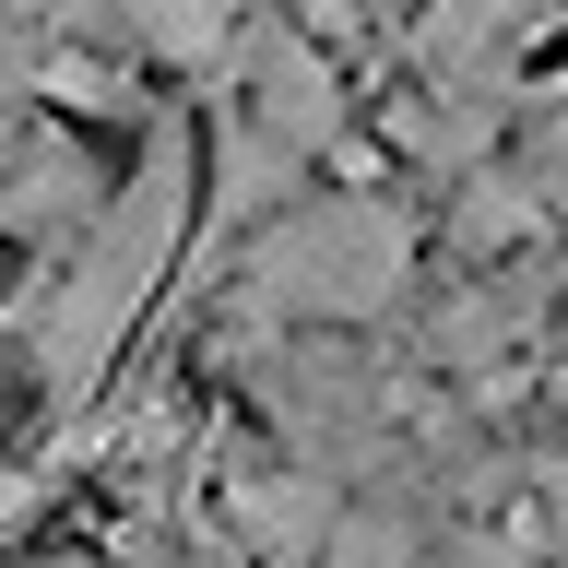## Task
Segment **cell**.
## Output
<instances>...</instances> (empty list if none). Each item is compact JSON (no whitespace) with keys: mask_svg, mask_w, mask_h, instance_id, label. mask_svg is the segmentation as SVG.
<instances>
[{"mask_svg":"<svg viewBox=\"0 0 568 568\" xmlns=\"http://www.w3.org/2000/svg\"><path fill=\"white\" fill-rule=\"evenodd\" d=\"M190 190H202L190 131H178V119H154V131H142V166L95 202V225L71 237V261L48 273V296L24 308V355H36V379H48V403H83V390L119 367L131 320L154 308V284H166L178 237H190Z\"/></svg>","mask_w":568,"mask_h":568,"instance_id":"1","label":"cell"},{"mask_svg":"<svg viewBox=\"0 0 568 568\" xmlns=\"http://www.w3.org/2000/svg\"><path fill=\"white\" fill-rule=\"evenodd\" d=\"M403 273H415V225L379 190H308V202L261 213L248 237V308L284 332H355L403 296Z\"/></svg>","mask_w":568,"mask_h":568,"instance_id":"2","label":"cell"},{"mask_svg":"<svg viewBox=\"0 0 568 568\" xmlns=\"http://www.w3.org/2000/svg\"><path fill=\"white\" fill-rule=\"evenodd\" d=\"M95 202H106V166L71 131H12V142H0V237L60 248V237L95 225Z\"/></svg>","mask_w":568,"mask_h":568,"instance_id":"3","label":"cell"},{"mask_svg":"<svg viewBox=\"0 0 568 568\" xmlns=\"http://www.w3.org/2000/svg\"><path fill=\"white\" fill-rule=\"evenodd\" d=\"M225 521H237V545L261 568H320V545H332V521H344V486L332 474H237L225 486Z\"/></svg>","mask_w":568,"mask_h":568,"instance_id":"4","label":"cell"},{"mask_svg":"<svg viewBox=\"0 0 568 568\" xmlns=\"http://www.w3.org/2000/svg\"><path fill=\"white\" fill-rule=\"evenodd\" d=\"M237 119H261V131L296 142V154H320V142L344 131V95H332V71H320L308 36H284V24L248 36V106Z\"/></svg>","mask_w":568,"mask_h":568,"instance_id":"5","label":"cell"},{"mask_svg":"<svg viewBox=\"0 0 568 568\" xmlns=\"http://www.w3.org/2000/svg\"><path fill=\"white\" fill-rule=\"evenodd\" d=\"M320 568H426V521H415V509H367V497H344Z\"/></svg>","mask_w":568,"mask_h":568,"instance_id":"6","label":"cell"},{"mask_svg":"<svg viewBox=\"0 0 568 568\" xmlns=\"http://www.w3.org/2000/svg\"><path fill=\"white\" fill-rule=\"evenodd\" d=\"M106 24L131 36V48H154V60H213L225 48V12L213 0H106Z\"/></svg>","mask_w":568,"mask_h":568,"instance_id":"7","label":"cell"},{"mask_svg":"<svg viewBox=\"0 0 568 568\" xmlns=\"http://www.w3.org/2000/svg\"><path fill=\"white\" fill-rule=\"evenodd\" d=\"M545 509H557V568H568V462H557V486H545Z\"/></svg>","mask_w":568,"mask_h":568,"instance_id":"8","label":"cell"},{"mask_svg":"<svg viewBox=\"0 0 568 568\" xmlns=\"http://www.w3.org/2000/svg\"><path fill=\"white\" fill-rule=\"evenodd\" d=\"M557 202H568V166H557Z\"/></svg>","mask_w":568,"mask_h":568,"instance_id":"9","label":"cell"}]
</instances>
